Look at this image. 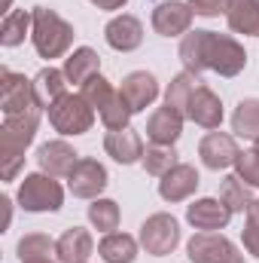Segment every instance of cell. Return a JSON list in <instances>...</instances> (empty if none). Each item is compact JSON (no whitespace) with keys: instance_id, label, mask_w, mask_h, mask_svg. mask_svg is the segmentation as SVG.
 I'll list each match as a JSON object with an SVG mask.
<instances>
[{"instance_id":"6da1fadb","label":"cell","mask_w":259,"mask_h":263,"mask_svg":"<svg viewBox=\"0 0 259 263\" xmlns=\"http://www.w3.org/2000/svg\"><path fill=\"white\" fill-rule=\"evenodd\" d=\"M180 62L183 70H213L220 77H238L247 67V49L232 37V34H217V31H189L180 40Z\"/></svg>"},{"instance_id":"7a4b0ae2","label":"cell","mask_w":259,"mask_h":263,"mask_svg":"<svg viewBox=\"0 0 259 263\" xmlns=\"http://www.w3.org/2000/svg\"><path fill=\"white\" fill-rule=\"evenodd\" d=\"M40 117H43V107L15 114V117H3V123H0V178L3 181H15V175L21 172L25 150L37 138Z\"/></svg>"},{"instance_id":"3957f363","label":"cell","mask_w":259,"mask_h":263,"mask_svg":"<svg viewBox=\"0 0 259 263\" xmlns=\"http://www.w3.org/2000/svg\"><path fill=\"white\" fill-rule=\"evenodd\" d=\"M34 25H31V43L37 49L40 59L52 62V59H61L70 43H73V25L64 22L55 9L49 6H34Z\"/></svg>"},{"instance_id":"277c9868","label":"cell","mask_w":259,"mask_h":263,"mask_svg":"<svg viewBox=\"0 0 259 263\" xmlns=\"http://www.w3.org/2000/svg\"><path fill=\"white\" fill-rule=\"evenodd\" d=\"M79 95L95 107V114L101 117V123L107 126V129H128L131 123V107L125 104V98H122V92L107 80V77H92L89 83H82L79 86Z\"/></svg>"},{"instance_id":"5b68a950","label":"cell","mask_w":259,"mask_h":263,"mask_svg":"<svg viewBox=\"0 0 259 263\" xmlns=\"http://www.w3.org/2000/svg\"><path fill=\"white\" fill-rule=\"evenodd\" d=\"M18 205L31 214H43V211H58L64 205V187L58 184V178L46 175V172H34L25 175L18 184Z\"/></svg>"},{"instance_id":"8992f818","label":"cell","mask_w":259,"mask_h":263,"mask_svg":"<svg viewBox=\"0 0 259 263\" xmlns=\"http://www.w3.org/2000/svg\"><path fill=\"white\" fill-rule=\"evenodd\" d=\"M46 114H49V126L58 132V135H64V138L85 135V132L95 126V107L82 95H76V92L61 95Z\"/></svg>"},{"instance_id":"52a82bcc","label":"cell","mask_w":259,"mask_h":263,"mask_svg":"<svg viewBox=\"0 0 259 263\" xmlns=\"http://www.w3.org/2000/svg\"><path fill=\"white\" fill-rule=\"evenodd\" d=\"M140 245L146 254L153 257H165L174 254V248L180 245V223L174 214L168 211H156L140 223Z\"/></svg>"},{"instance_id":"ba28073f","label":"cell","mask_w":259,"mask_h":263,"mask_svg":"<svg viewBox=\"0 0 259 263\" xmlns=\"http://www.w3.org/2000/svg\"><path fill=\"white\" fill-rule=\"evenodd\" d=\"M37 107H43V104L37 101L34 80H28L25 73H15L9 67H0V110H3V117L28 114Z\"/></svg>"},{"instance_id":"9c48e42d","label":"cell","mask_w":259,"mask_h":263,"mask_svg":"<svg viewBox=\"0 0 259 263\" xmlns=\"http://www.w3.org/2000/svg\"><path fill=\"white\" fill-rule=\"evenodd\" d=\"M186 257L192 263H244V254L223 233H195L186 242Z\"/></svg>"},{"instance_id":"30bf717a","label":"cell","mask_w":259,"mask_h":263,"mask_svg":"<svg viewBox=\"0 0 259 263\" xmlns=\"http://www.w3.org/2000/svg\"><path fill=\"white\" fill-rule=\"evenodd\" d=\"M107 184H110L107 168L98 159H92V156H82L73 165V172L67 175V190L76 199H101V193L107 190Z\"/></svg>"},{"instance_id":"8fae6325","label":"cell","mask_w":259,"mask_h":263,"mask_svg":"<svg viewBox=\"0 0 259 263\" xmlns=\"http://www.w3.org/2000/svg\"><path fill=\"white\" fill-rule=\"evenodd\" d=\"M192 18L195 12L183 0H162L153 9V28L162 37H186L189 28H192Z\"/></svg>"},{"instance_id":"7c38bea8","label":"cell","mask_w":259,"mask_h":263,"mask_svg":"<svg viewBox=\"0 0 259 263\" xmlns=\"http://www.w3.org/2000/svg\"><path fill=\"white\" fill-rule=\"evenodd\" d=\"M238 144H235V135H226V132H207L198 144V156L204 162V168L210 172H223L229 165H235L238 159Z\"/></svg>"},{"instance_id":"4fadbf2b","label":"cell","mask_w":259,"mask_h":263,"mask_svg":"<svg viewBox=\"0 0 259 263\" xmlns=\"http://www.w3.org/2000/svg\"><path fill=\"white\" fill-rule=\"evenodd\" d=\"M186 220L201 233H217L226 230L232 220V211L220 202V196H201L192 205H186Z\"/></svg>"},{"instance_id":"5bb4252c","label":"cell","mask_w":259,"mask_h":263,"mask_svg":"<svg viewBox=\"0 0 259 263\" xmlns=\"http://www.w3.org/2000/svg\"><path fill=\"white\" fill-rule=\"evenodd\" d=\"M119 92H122L125 104L131 107V114H140L159 98V80L149 70H131L128 77H122Z\"/></svg>"},{"instance_id":"9a60e30c","label":"cell","mask_w":259,"mask_h":263,"mask_svg":"<svg viewBox=\"0 0 259 263\" xmlns=\"http://www.w3.org/2000/svg\"><path fill=\"white\" fill-rule=\"evenodd\" d=\"M79 159H82V156H79L67 141H61V138H58V141H46V144H40V150H37V165H40V172H46V175H52V178H67Z\"/></svg>"},{"instance_id":"2e32d148","label":"cell","mask_w":259,"mask_h":263,"mask_svg":"<svg viewBox=\"0 0 259 263\" xmlns=\"http://www.w3.org/2000/svg\"><path fill=\"white\" fill-rule=\"evenodd\" d=\"M104 40L116 52H134L143 43V25H140V18H134L128 12L113 15L107 22V28H104Z\"/></svg>"},{"instance_id":"e0dca14e","label":"cell","mask_w":259,"mask_h":263,"mask_svg":"<svg viewBox=\"0 0 259 263\" xmlns=\"http://www.w3.org/2000/svg\"><path fill=\"white\" fill-rule=\"evenodd\" d=\"M198 184H201V178H198L195 165L177 162L168 175L159 178V196L165 202H183V199H189L198 190Z\"/></svg>"},{"instance_id":"ac0fdd59","label":"cell","mask_w":259,"mask_h":263,"mask_svg":"<svg viewBox=\"0 0 259 263\" xmlns=\"http://www.w3.org/2000/svg\"><path fill=\"white\" fill-rule=\"evenodd\" d=\"M104 150H107V156H113L119 165H134V162H140L143 159V138H140V132L137 129H113L104 135Z\"/></svg>"},{"instance_id":"d6986e66","label":"cell","mask_w":259,"mask_h":263,"mask_svg":"<svg viewBox=\"0 0 259 263\" xmlns=\"http://www.w3.org/2000/svg\"><path fill=\"white\" fill-rule=\"evenodd\" d=\"M186 120H192L195 126L201 129H220L223 126V101L213 89H207L204 83L195 89L192 101H189V110H186Z\"/></svg>"},{"instance_id":"ffe728a7","label":"cell","mask_w":259,"mask_h":263,"mask_svg":"<svg viewBox=\"0 0 259 263\" xmlns=\"http://www.w3.org/2000/svg\"><path fill=\"white\" fill-rule=\"evenodd\" d=\"M55 260L58 263H89V257L95 254V239L89 230L82 227H70L55 239Z\"/></svg>"},{"instance_id":"44dd1931","label":"cell","mask_w":259,"mask_h":263,"mask_svg":"<svg viewBox=\"0 0 259 263\" xmlns=\"http://www.w3.org/2000/svg\"><path fill=\"white\" fill-rule=\"evenodd\" d=\"M223 15L232 34L259 37V0H223Z\"/></svg>"},{"instance_id":"7402d4cb","label":"cell","mask_w":259,"mask_h":263,"mask_svg":"<svg viewBox=\"0 0 259 263\" xmlns=\"http://www.w3.org/2000/svg\"><path fill=\"white\" fill-rule=\"evenodd\" d=\"M143 132H146V138H149L153 144H174V141L183 135V117L165 104V107H159V110L149 114Z\"/></svg>"},{"instance_id":"603a6c76","label":"cell","mask_w":259,"mask_h":263,"mask_svg":"<svg viewBox=\"0 0 259 263\" xmlns=\"http://www.w3.org/2000/svg\"><path fill=\"white\" fill-rule=\"evenodd\" d=\"M64 73L73 86H82V83H89L92 77L101 73V55L92 46H79L64 59Z\"/></svg>"},{"instance_id":"cb8c5ba5","label":"cell","mask_w":259,"mask_h":263,"mask_svg":"<svg viewBox=\"0 0 259 263\" xmlns=\"http://www.w3.org/2000/svg\"><path fill=\"white\" fill-rule=\"evenodd\" d=\"M201 86V77L192 73V70H180L171 83H168V89H165V104L171 107V110H177L183 120H186V110H189V101H192L195 89Z\"/></svg>"},{"instance_id":"d4e9b609","label":"cell","mask_w":259,"mask_h":263,"mask_svg":"<svg viewBox=\"0 0 259 263\" xmlns=\"http://www.w3.org/2000/svg\"><path fill=\"white\" fill-rule=\"evenodd\" d=\"M67 73L58 67H43L37 77H34V92H37V101L43 104V110H49L61 95H67Z\"/></svg>"},{"instance_id":"484cf974","label":"cell","mask_w":259,"mask_h":263,"mask_svg":"<svg viewBox=\"0 0 259 263\" xmlns=\"http://www.w3.org/2000/svg\"><path fill=\"white\" fill-rule=\"evenodd\" d=\"M98 254L104 263H134L137 260V239L128 233H104L98 242Z\"/></svg>"},{"instance_id":"4316f807","label":"cell","mask_w":259,"mask_h":263,"mask_svg":"<svg viewBox=\"0 0 259 263\" xmlns=\"http://www.w3.org/2000/svg\"><path fill=\"white\" fill-rule=\"evenodd\" d=\"M31 25H34V12H28V9H12V12H6L3 22H0V43H3L6 49L25 43V37L31 34Z\"/></svg>"},{"instance_id":"83f0119b","label":"cell","mask_w":259,"mask_h":263,"mask_svg":"<svg viewBox=\"0 0 259 263\" xmlns=\"http://www.w3.org/2000/svg\"><path fill=\"white\" fill-rule=\"evenodd\" d=\"M232 132L238 138H259V98H241L232 114Z\"/></svg>"},{"instance_id":"f1b7e54d","label":"cell","mask_w":259,"mask_h":263,"mask_svg":"<svg viewBox=\"0 0 259 263\" xmlns=\"http://www.w3.org/2000/svg\"><path fill=\"white\" fill-rule=\"evenodd\" d=\"M220 202L232 211V214H244L247 208H250V202H253V196H250V187L238 178V175H229V178H223V184H220Z\"/></svg>"},{"instance_id":"f546056e","label":"cell","mask_w":259,"mask_h":263,"mask_svg":"<svg viewBox=\"0 0 259 263\" xmlns=\"http://www.w3.org/2000/svg\"><path fill=\"white\" fill-rule=\"evenodd\" d=\"M143 168H146V175H153V178H162V175H168L180 159H177V150H174V144H153V147H146L143 150Z\"/></svg>"},{"instance_id":"4dcf8cb0","label":"cell","mask_w":259,"mask_h":263,"mask_svg":"<svg viewBox=\"0 0 259 263\" xmlns=\"http://www.w3.org/2000/svg\"><path fill=\"white\" fill-rule=\"evenodd\" d=\"M119 217H122V211H119V205L113 199H92V205H89V223L98 233H116Z\"/></svg>"},{"instance_id":"1f68e13d","label":"cell","mask_w":259,"mask_h":263,"mask_svg":"<svg viewBox=\"0 0 259 263\" xmlns=\"http://www.w3.org/2000/svg\"><path fill=\"white\" fill-rule=\"evenodd\" d=\"M18 260H28V257H55V242L43 233H28L21 242H18Z\"/></svg>"},{"instance_id":"d6a6232c","label":"cell","mask_w":259,"mask_h":263,"mask_svg":"<svg viewBox=\"0 0 259 263\" xmlns=\"http://www.w3.org/2000/svg\"><path fill=\"white\" fill-rule=\"evenodd\" d=\"M247 220H244V230H241V239H244V251L250 257H259V199L250 202V208L244 211Z\"/></svg>"},{"instance_id":"836d02e7","label":"cell","mask_w":259,"mask_h":263,"mask_svg":"<svg viewBox=\"0 0 259 263\" xmlns=\"http://www.w3.org/2000/svg\"><path fill=\"white\" fill-rule=\"evenodd\" d=\"M235 175L247 184V187H259V150H241L235 159Z\"/></svg>"},{"instance_id":"e575fe53","label":"cell","mask_w":259,"mask_h":263,"mask_svg":"<svg viewBox=\"0 0 259 263\" xmlns=\"http://www.w3.org/2000/svg\"><path fill=\"white\" fill-rule=\"evenodd\" d=\"M186 3H189V9H192L195 15H201V18L223 15V0H186Z\"/></svg>"},{"instance_id":"d590c367","label":"cell","mask_w":259,"mask_h":263,"mask_svg":"<svg viewBox=\"0 0 259 263\" xmlns=\"http://www.w3.org/2000/svg\"><path fill=\"white\" fill-rule=\"evenodd\" d=\"M92 6H98V9H104V12H116V9H122L128 0H89Z\"/></svg>"},{"instance_id":"8d00e7d4","label":"cell","mask_w":259,"mask_h":263,"mask_svg":"<svg viewBox=\"0 0 259 263\" xmlns=\"http://www.w3.org/2000/svg\"><path fill=\"white\" fill-rule=\"evenodd\" d=\"M21 263H55L52 257H28V260H21Z\"/></svg>"},{"instance_id":"74e56055","label":"cell","mask_w":259,"mask_h":263,"mask_svg":"<svg viewBox=\"0 0 259 263\" xmlns=\"http://www.w3.org/2000/svg\"><path fill=\"white\" fill-rule=\"evenodd\" d=\"M256 150H259V138H256Z\"/></svg>"}]
</instances>
